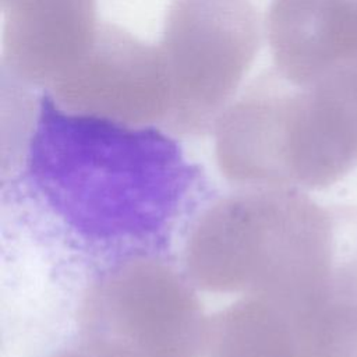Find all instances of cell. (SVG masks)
<instances>
[{"label": "cell", "instance_id": "obj_7", "mask_svg": "<svg viewBox=\"0 0 357 357\" xmlns=\"http://www.w3.org/2000/svg\"><path fill=\"white\" fill-rule=\"evenodd\" d=\"M266 36L287 79H332L357 91V0H272Z\"/></svg>", "mask_w": 357, "mask_h": 357}, {"label": "cell", "instance_id": "obj_5", "mask_svg": "<svg viewBox=\"0 0 357 357\" xmlns=\"http://www.w3.org/2000/svg\"><path fill=\"white\" fill-rule=\"evenodd\" d=\"M45 91L68 112L137 127H163L169 106L158 45L110 24H100L85 56Z\"/></svg>", "mask_w": 357, "mask_h": 357}, {"label": "cell", "instance_id": "obj_1", "mask_svg": "<svg viewBox=\"0 0 357 357\" xmlns=\"http://www.w3.org/2000/svg\"><path fill=\"white\" fill-rule=\"evenodd\" d=\"M17 158L14 190L35 227L92 282L135 259H167L208 188L199 166L159 128L68 112L45 89Z\"/></svg>", "mask_w": 357, "mask_h": 357}, {"label": "cell", "instance_id": "obj_8", "mask_svg": "<svg viewBox=\"0 0 357 357\" xmlns=\"http://www.w3.org/2000/svg\"><path fill=\"white\" fill-rule=\"evenodd\" d=\"M1 71L49 89L92 46L99 26L96 0H0Z\"/></svg>", "mask_w": 357, "mask_h": 357}, {"label": "cell", "instance_id": "obj_6", "mask_svg": "<svg viewBox=\"0 0 357 357\" xmlns=\"http://www.w3.org/2000/svg\"><path fill=\"white\" fill-rule=\"evenodd\" d=\"M208 357H357V343L321 294L291 289L252 296L206 333Z\"/></svg>", "mask_w": 357, "mask_h": 357}, {"label": "cell", "instance_id": "obj_3", "mask_svg": "<svg viewBox=\"0 0 357 357\" xmlns=\"http://www.w3.org/2000/svg\"><path fill=\"white\" fill-rule=\"evenodd\" d=\"M248 0H173L158 43L169 106L163 127L204 134L231 103L259 47Z\"/></svg>", "mask_w": 357, "mask_h": 357}, {"label": "cell", "instance_id": "obj_4", "mask_svg": "<svg viewBox=\"0 0 357 357\" xmlns=\"http://www.w3.org/2000/svg\"><path fill=\"white\" fill-rule=\"evenodd\" d=\"M167 259L142 258L91 283L85 337L103 340L135 357H192L205 346L198 305Z\"/></svg>", "mask_w": 357, "mask_h": 357}, {"label": "cell", "instance_id": "obj_2", "mask_svg": "<svg viewBox=\"0 0 357 357\" xmlns=\"http://www.w3.org/2000/svg\"><path fill=\"white\" fill-rule=\"evenodd\" d=\"M215 131L222 169L255 187L324 188L357 166V102L275 67L244 88Z\"/></svg>", "mask_w": 357, "mask_h": 357}]
</instances>
